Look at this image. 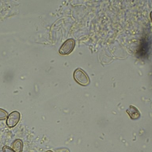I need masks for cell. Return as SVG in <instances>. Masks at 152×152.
<instances>
[{
    "instance_id": "1",
    "label": "cell",
    "mask_w": 152,
    "mask_h": 152,
    "mask_svg": "<svg viewBox=\"0 0 152 152\" xmlns=\"http://www.w3.org/2000/svg\"><path fill=\"white\" fill-rule=\"evenodd\" d=\"M73 77L75 80L81 85L86 86L90 83L88 75L81 69H77L74 72Z\"/></svg>"
},
{
    "instance_id": "2",
    "label": "cell",
    "mask_w": 152,
    "mask_h": 152,
    "mask_svg": "<svg viewBox=\"0 0 152 152\" xmlns=\"http://www.w3.org/2000/svg\"><path fill=\"white\" fill-rule=\"evenodd\" d=\"M75 46V40L69 39L65 41L59 50V53L61 55H68L72 52Z\"/></svg>"
},
{
    "instance_id": "3",
    "label": "cell",
    "mask_w": 152,
    "mask_h": 152,
    "mask_svg": "<svg viewBox=\"0 0 152 152\" xmlns=\"http://www.w3.org/2000/svg\"><path fill=\"white\" fill-rule=\"evenodd\" d=\"M21 118V115L19 112L14 111L10 113L7 117V124L9 128L15 126L18 123Z\"/></svg>"
},
{
    "instance_id": "4",
    "label": "cell",
    "mask_w": 152,
    "mask_h": 152,
    "mask_svg": "<svg viewBox=\"0 0 152 152\" xmlns=\"http://www.w3.org/2000/svg\"><path fill=\"white\" fill-rule=\"evenodd\" d=\"M126 113L132 119L137 120L140 118V112L136 107L133 106L131 105L129 106V108L126 110Z\"/></svg>"
},
{
    "instance_id": "5",
    "label": "cell",
    "mask_w": 152,
    "mask_h": 152,
    "mask_svg": "<svg viewBox=\"0 0 152 152\" xmlns=\"http://www.w3.org/2000/svg\"><path fill=\"white\" fill-rule=\"evenodd\" d=\"M23 143L21 140L17 139L13 142L12 149L15 152H22Z\"/></svg>"
},
{
    "instance_id": "6",
    "label": "cell",
    "mask_w": 152,
    "mask_h": 152,
    "mask_svg": "<svg viewBox=\"0 0 152 152\" xmlns=\"http://www.w3.org/2000/svg\"><path fill=\"white\" fill-rule=\"evenodd\" d=\"M8 116V113L3 109H0V121L5 120Z\"/></svg>"
},
{
    "instance_id": "7",
    "label": "cell",
    "mask_w": 152,
    "mask_h": 152,
    "mask_svg": "<svg viewBox=\"0 0 152 152\" xmlns=\"http://www.w3.org/2000/svg\"><path fill=\"white\" fill-rule=\"evenodd\" d=\"M2 152H15L12 148L7 146H4L2 148Z\"/></svg>"
},
{
    "instance_id": "8",
    "label": "cell",
    "mask_w": 152,
    "mask_h": 152,
    "mask_svg": "<svg viewBox=\"0 0 152 152\" xmlns=\"http://www.w3.org/2000/svg\"><path fill=\"white\" fill-rule=\"evenodd\" d=\"M55 152H70V151L67 148H61L56 150Z\"/></svg>"
},
{
    "instance_id": "9",
    "label": "cell",
    "mask_w": 152,
    "mask_h": 152,
    "mask_svg": "<svg viewBox=\"0 0 152 152\" xmlns=\"http://www.w3.org/2000/svg\"><path fill=\"white\" fill-rule=\"evenodd\" d=\"M46 152H53L52 151L49 150V151H46Z\"/></svg>"
}]
</instances>
